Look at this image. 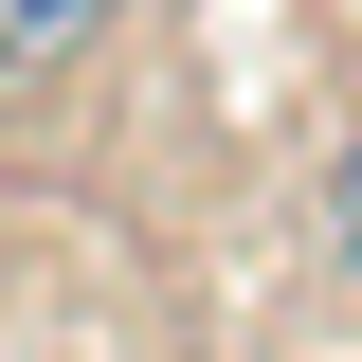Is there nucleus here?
Masks as SVG:
<instances>
[{
  "label": "nucleus",
  "instance_id": "f257e3e1",
  "mask_svg": "<svg viewBox=\"0 0 362 362\" xmlns=\"http://www.w3.org/2000/svg\"><path fill=\"white\" fill-rule=\"evenodd\" d=\"M109 54V0H0V73H73Z\"/></svg>",
  "mask_w": 362,
  "mask_h": 362
},
{
  "label": "nucleus",
  "instance_id": "f03ea898",
  "mask_svg": "<svg viewBox=\"0 0 362 362\" xmlns=\"http://www.w3.org/2000/svg\"><path fill=\"white\" fill-rule=\"evenodd\" d=\"M326 272H344V290H362V145H344V163H326Z\"/></svg>",
  "mask_w": 362,
  "mask_h": 362
}]
</instances>
